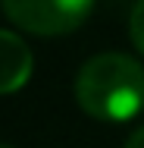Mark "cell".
<instances>
[{
	"label": "cell",
	"instance_id": "cell-1",
	"mask_svg": "<svg viewBox=\"0 0 144 148\" xmlns=\"http://www.w3.org/2000/svg\"><path fill=\"white\" fill-rule=\"evenodd\" d=\"M75 104L100 123H128L144 110V66L128 54H97L75 76Z\"/></svg>",
	"mask_w": 144,
	"mask_h": 148
},
{
	"label": "cell",
	"instance_id": "cell-2",
	"mask_svg": "<svg viewBox=\"0 0 144 148\" xmlns=\"http://www.w3.org/2000/svg\"><path fill=\"white\" fill-rule=\"evenodd\" d=\"M6 19L28 35L57 38L75 32L94 10V0H0Z\"/></svg>",
	"mask_w": 144,
	"mask_h": 148
},
{
	"label": "cell",
	"instance_id": "cell-3",
	"mask_svg": "<svg viewBox=\"0 0 144 148\" xmlns=\"http://www.w3.org/2000/svg\"><path fill=\"white\" fill-rule=\"evenodd\" d=\"M31 51L9 29H0V95H13L31 79Z\"/></svg>",
	"mask_w": 144,
	"mask_h": 148
},
{
	"label": "cell",
	"instance_id": "cell-4",
	"mask_svg": "<svg viewBox=\"0 0 144 148\" xmlns=\"http://www.w3.org/2000/svg\"><path fill=\"white\" fill-rule=\"evenodd\" d=\"M128 35H132V44L144 54V0H138L132 6V19H128Z\"/></svg>",
	"mask_w": 144,
	"mask_h": 148
},
{
	"label": "cell",
	"instance_id": "cell-5",
	"mask_svg": "<svg viewBox=\"0 0 144 148\" xmlns=\"http://www.w3.org/2000/svg\"><path fill=\"white\" fill-rule=\"evenodd\" d=\"M125 148H144V123L128 136V142H125Z\"/></svg>",
	"mask_w": 144,
	"mask_h": 148
},
{
	"label": "cell",
	"instance_id": "cell-6",
	"mask_svg": "<svg viewBox=\"0 0 144 148\" xmlns=\"http://www.w3.org/2000/svg\"><path fill=\"white\" fill-rule=\"evenodd\" d=\"M0 148H13V145H3V142H0Z\"/></svg>",
	"mask_w": 144,
	"mask_h": 148
}]
</instances>
